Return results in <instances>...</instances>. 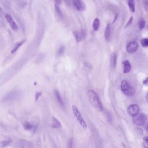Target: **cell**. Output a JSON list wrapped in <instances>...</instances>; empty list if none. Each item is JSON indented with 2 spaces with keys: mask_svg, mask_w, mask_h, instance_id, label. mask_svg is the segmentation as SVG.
Listing matches in <instances>:
<instances>
[{
  "mask_svg": "<svg viewBox=\"0 0 148 148\" xmlns=\"http://www.w3.org/2000/svg\"><path fill=\"white\" fill-rule=\"evenodd\" d=\"M88 98L91 104L99 111L104 110V107L98 93L93 90H89L88 92Z\"/></svg>",
  "mask_w": 148,
  "mask_h": 148,
  "instance_id": "6da1fadb",
  "label": "cell"
},
{
  "mask_svg": "<svg viewBox=\"0 0 148 148\" xmlns=\"http://www.w3.org/2000/svg\"><path fill=\"white\" fill-rule=\"evenodd\" d=\"M121 90L123 93L127 96H132L135 93L134 89L130 85L126 80L122 81L121 85Z\"/></svg>",
  "mask_w": 148,
  "mask_h": 148,
  "instance_id": "7a4b0ae2",
  "label": "cell"
},
{
  "mask_svg": "<svg viewBox=\"0 0 148 148\" xmlns=\"http://www.w3.org/2000/svg\"><path fill=\"white\" fill-rule=\"evenodd\" d=\"M72 109L73 114L77 121L78 122V123H79L80 125L82 126V127L84 128V129H86L87 128L86 122H85L84 119L82 116V114L80 113L78 109H77V107L73 105L72 106Z\"/></svg>",
  "mask_w": 148,
  "mask_h": 148,
  "instance_id": "3957f363",
  "label": "cell"
},
{
  "mask_svg": "<svg viewBox=\"0 0 148 148\" xmlns=\"http://www.w3.org/2000/svg\"><path fill=\"white\" fill-rule=\"evenodd\" d=\"M147 117L143 113L139 114L132 118V120L135 124L138 126L143 125L146 123Z\"/></svg>",
  "mask_w": 148,
  "mask_h": 148,
  "instance_id": "277c9868",
  "label": "cell"
},
{
  "mask_svg": "<svg viewBox=\"0 0 148 148\" xmlns=\"http://www.w3.org/2000/svg\"><path fill=\"white\" fill-rule=\"evenodd\" d=\"M139 44L137 42L132 41L128 43L126 46V51L129 53H133L138 50Z\"/></svg>",
  "mask_w": 148,
  "mask_h": 148,
  "instance_id": "5b68a950",
  "label": "cell"
},
{
  "mask_svg": "<svg viewBox=\"0 0 148 148\" xmlns=\"http://www.w3.org/2000/svg\"><path fill=\"white\" fill-rule=\"evenodd\" d=\"M127 112L130 116L134 117L139 114V108L137 105L132 104L128 107Z\"/></svg>",
  "mask_w": 148,
  "mask_h": 148,
  "instance_id": "8992f818",
  "label": "cell"
},
{
  "mask_svg": "<svg viewBox=\"0 0 148 148\" xmlns=\"http://www.w3.org/2000/svg\"><path fill=\"white\" fill-rule=\"evenodd\" d=\"M72 2L74 7L78 11H83L86 9L85 5L82 0H74L72 1Z\"/></svg>",
  "mask_w": 148,
  "mask_h": 148,
  "instance_id": "52a82bcc",
  "label": "cell"
},
{
  "mask_svg": "<svg viewBox=\"0 0 148 148\" xmlns=\"http://www.w3.org/2000/svg\"><path fill=\"white\" fill-rule=\"evenodd\" d=\"M74 35L77 42H80L82 40L85 39L86 37V33L83 30H82L80 31H74Z\"/></svg>",
  "mask_w": 148,
  "mask_h": 148,
  "instance_id": "ba28073f",
  "label": "cell"
},
{
  "mask_svg": "<svg viewBox=\"0 0 148 148\" xmlns=\"http://www.w3.org/2000/svg\"><path fill=\"white\" fill-rule=\"evenodd\" d=\"M111 26L110 23H108L105 28L104 37L106 41L109 42L111 36Z\"/></svg>",
  "mask_w": 148,
  "mask_h": 148,
  "instance_id": "9c48e42d",
  "label": "cell"
},
{
  "mask_svg": "<svg viewBox=\"0 0 148 148\" xmlns=\"http://www.w3.org/2000/svg\"><path fill=\"white\" fill-rule=\"evenodd\" d=\"M5 17L8 21V22L9 23L10 25L11 26V27L12 28V29L16 31L18 30V26L17 25V24L14 21L13 19L8 14H6L5 15Z\"/></svg>",
  "mask_w": 148,
  "mask_h": 148,
  "instance_id": "30bf717a",
  "label": "cell"
},
{
  "mask_svg": "<svg viewBox=\"0 0 148 148\" xmlns=\"http://www.w3.org/2000/svg\"><path fill=\"white\" fill-rule=\"evenodd\" d=\"M123 72L124 74L128 73L130 72L131 69V65L129 61L125 60L123 62Z\"/></svg>",
  "mask_w": 148,
  "mask_h": 148,
  "instance_id": "8fae6325",
  "label": "cell"
},
{
  "mask_svg": "<svg viewBox=\"0 0 148 148\" xmlns=\"http://www.w3.org/2000/svg\"><path fill=\"white\" fill-rule=\"evenodd\" d=\"M52 123H51V126L54 129H59L60 127H61L62 125L61 123L59 122V121L55 118V117H52Z\"/></svg>",
  "mask_w": 148,
  "mask_h": 148,
  "instance_id": "7c38bea8",
  "label": "cell"
},
{
  "mask_svg": "<svg viewBox=\"0 0 148 148\" xmlns=\"http://www.w3.org/2000/svg\"><path fill=\"white\" fill-rule=\"evenodd\" d=\"M100 21L99 19L96 18L94 20L92 24V27L93 30L95 31H97L98 30L100 27Z\"/></svg>",
  "mask_w": 148,
  "mask_h": 148,
  "instance_id": "4fadbf2b",
  "label": "cell"
},
{
  "mask_svg": "<svg viewBox=\"0 0 148 148\" xmlns=\"http://www.w3.org/2000/svg\"><path fill=\"white\" fill-rule=\"evenodd\" d=\"M55 96L57 98V100L59 102V104L63 107H65V105H64V102H63V100L62 99V97L60 95V93H59V91L58 90H55Z\"/></svg>",
  "mask_w": 148,
  "mask_h": 148,
  "instance_id": "5bb4252c",
  "label": "cell"
},
{
  "mask_svg": "<svg viewBox=\"0 0 148 148\" xmlns=\"http://www.w3.org/2000/svg\"><path fill=\"white\" fill-rule=\"evenodd\" d=\"M128 6L129 7L130 11L134 13L135 11V5L133 0H130L128 1Z\"/></svg>",
  "mask_w": 148,
  "mask_h": 148,
  "instance_id": "9a60e30c",
  "label": "cell"
},
{
  "mask_svg": "<svg viewBox=\"0 0 148 148\" xmlns=\"http://www.w3.org/2000/svg\"><path fill=\"white\" fill-rule=\"evenodd\" d=\"M25 40H23L22 41L19 42L18 43H17V44L15 45V47H14V48L12 50L11 53H16V51H17V50H18L19 48L21 47L22 45H23V44L25 42Z\"/></svg>",
  "mask_w": 148,
  "mask_h": 148,
  "instance_id": "2e32d148",
  "label": "cell"
},
{
  "mask_svg": "<svg viewBox=\"0 0 148 148\" xmlns=\"http://www.w3.org/2000/svg\"><path fill=\"white\" fill-rule=\"evenodd\" d=\"M138 27L140 30H143L146 27V22L143 19H141L138 22Z\"/></svg>",
  "mask_w": 148,
  "mask_h": 148,
  "instance_id": "e0dca14e",
  "label": "cell"
},
{
  "mask_svg": "<svg viewBox=\"0 0 148 148\" xmlns=\"http://www.w3.org/2000/svg\"><path fill=\"white\" fill-rule=\"evenodd\" d=\"M54 6H55V10L57 14H58V15L60 17H61V18H62L63 17V15L62 12L61 8H60L59 5L56 4H55Z\"/></svg>",
  "mask_w": 148,
  "mask_h": 148,
  "instance_id": "ac0fdd59",
  "label": "cell"
},
{
  "mask_svg": "<svg viewBox=\"0 0 148 148\" xmlns=\"http://www.w3.org/2000/svg\"><path fill=\"white\" fill-rule=\"evenodd\" d=\"M116 60H117V56L116 53H114L112 58V63L114 67H115L116 66Z\"/></svg>",
  "mask_w": 148,
  "mask_h": 148,
  "instance_id": "d6986e66",
  "label": "cell"
},
{
  "mask_svg": "<svg viewBox=\"0 0 148 148\" xmlns=\"http://www.w3.org/2000/svg\"><path fill=\"white\" fill-rule=\"evenodd\" d=\"M17 2V5H18L19 7L21 8L25 6V5L27 4V1H23V0H19V1H16Z\"/></svg>",
  "mask_w": 148,
  "mask_h": 148,
  "instance_id": "ffe728a7",
  "label": "cell"
},
{
  "mask_svg": "<svg viewBox=\"0 0 148 148\" xmlns=\"http://www.w3.org/2000/svg\"><path fill=\"white\" fill-rule=\"evenodd\" d=\"M142 46L144 47H148V38H145L143 39L141 41Z\"/></svg>",
  "mask_w": 148,
  "mask_h": 148,
  "instance_id": "44dd1931",
  "label": "cell"
},
{
  "mask_svg": "<svg viewBox=\"0 0 148 148\" xmlns=\"http://www.w3.org/2000/svg\"><path fill=\"white\" fill-rule=\"evenodd\" d=\"M65 49V47L64 46H61L58 51L57 55L59 56L62 55V54L64 53Z\"/></svg>",
  "mask_w": 148,
  "mask_h": 148,
  "instance_id": "7402d4cb",
  "label": "cell"
},
{
  "mask_svg": "<svg viewBox=\"0 0 148 148\" xmlns=\"http://www.w3.org/2000/svg\"><path fill=\"white\" fill-rule=\"evenodd\" d=\"M23 126H24V127L25 129L27 130H31L33 128L32 125L29 122H26V123H24Z\"/></svg>",
  "mask_w": 148,
  "mask_h": 148,
  "instance_id": "603a6c76",
  "label": "cell"
},
{
  "mask_svg": "<svg viewBox=\"0 0 148 148\" xmlns=\"http://www.w3.org/2000/svg\"><path fill=\"white\" fill-rule=\"evenodd\" d=\"M74 147V139L73 138H71L69 139L68 148H73Z\"/></svg>",
  "mask_w": 148,
  "mask_h": 148,
  "instance_id": "cb8c5ba5",
  "label": "cell"
},
{
  "mask_svg": "<svg viewBox=\"0 0 148 148\" xmlns=\"http://www.w3.org/2000/svg\"><path fill=\"white\" fill-rule=\"evenodd\" d=\"M132 22H133V17L132 16L130 18L129 20L128 21L127 23L126 24L125 28L129 26L130 25V24H131L132 23Z\"/></svg>",
  "mask_w": 148,
  "mask_h": 148,
  "instance_id": "d4e9b609",
  "label": "cell"
},
{
  "mask_svg": "<svg viewBox=\"0 0 148 148\" xmlns=\"http://www.w3.org/2000/svg\"><path fill=\"white\" fill-rule=\"evenodd\" d=\"M144 7L145 9L146 10V11L147 12L148 14V1L145 0L144 1Z\"/></svg>",
  "mask_w": 148,
  "mask_h": 148,
  "instance_id": "484cf974",
  "label": "cell"
},
{
  "mask_svg": "<svg viewBox=\"0 0 148 148\" xmlns=\"http://www.w3.org/2000/svg\"><path fill=\"white\" fill-rule=\"evenodd\" d=\"M42 95V93L41 92H38L36 93V96H35V98H36V100L37 101L38 100L39 97H40V96Z\"/></svg>",
  "mask_w": 148,
  "mask_h": 148,
  "instance_id": "4316f807",
  "label": "cell"
},
{
  "mask_svg": "<svg viewBox=\"0 0 148 148\" xmlns=\"http://www.w3.org/2000/svg\"><path fill=\"white\" fill-rule=\"evenodd\" d=\"M2 145L3 146H5L7 145V144L10 143V140H6V141H5L2 142Z\"/></svg>",
  "mask_w": 148,
  "mask_h": 148,
  "instance_id": "83f0119b",
  "label": "cell"
},
{
  "mask_svg": "<svg viewBox=\"0 0 148 148\" xmlns=\"http://www.w3.org/2000/svg\"><path fill=\"white\" fill-rule=\"evenodd\" d=\"M143 83L145 85L148 86V77H147L143 81Z\"/></svg>",
  "mask_w": 148,
  "mask_h": 148,
  "instance_id": "f1b7e54d",
  "label": "cell"
},
{
  "mask_svg": "<svg viewBox=\"0 0 148 148\" xmlns=\"http://www.w3.org/2000/svg\"><path fill=\"white\" fill-rule=\"evenodd\" d=\"M55 4H57V5H60L62 3V1L61 0H55Z\"/></svg>",
  "mask_w": 148,
  "mask_h": 148,
  "instance_id": "f546056e",
  "label": "cell"
},
{
  "mask_svg": "<svg viewBox=\"0 0 148 148\" xmlns=\"http://www.w3.org/2000/svg\"><path fill=\"white\" fill-rule=\"evenodd\" d=\"M144 147L145 148H148V142H146L143 144Z\"/></svg>",
  "mask_w": 148,
  "mask_h": 148,
  "instance_id": "4dcf8cb0",
  "label": "cell"
},
{
  "mask_svg": "<svg viewBox=\"0 0 148 148\" xmlns=\"http://www.w3.org/2000/svg\"><path fill=\"white\" fill-rule=\"evenodd\" d=\"M3 14H4V12H3L2 9V8L0 7V16H2Z\"/></svg>",
  "mask_w": 148,
  "mask_h": 148,
  "instance_id": "1f68e13d",
  "label": "cell"
},
{
  "mask_svg": "<svg viewBox=\"0 0 148 148\" xmlns=\"http://www.w3.org/2000/svg\"><path fill=\"white\" fill-rule=\"evenodd\" d=\"M144 140L147 142H148V137H144L143 138Z\"/></svg>",
  "mask_w": 148,
  "mask_h": 148,
  "instance_id": "d6a6232c",
  "label": "cell"
},
{
  "mask_svg": "<svg viewBox=\"0 0 148 148\" xmlns=\"http://www.w3.org/2000/svg\"><path fill=\"white\" fill-rule=\"evenodd\" d=\"M145 130L147 132H148V123L146 124L145 126Z\"/></svg>",
  "mask_w": 148,
  "mask_h": 148,
  "instance_id": "836d02e7",
  "label": "cell"
},
{
  "mask_svg": "<svg viewBox=\"0 0 148 148\" xmlns=\"http://www.w3.org/2000/svg\"><path fill=\"white\" fill-rule=\"evenodd\" d=\"M146 100H147V101L148 102V93L147 94L146 96Z\"/></svg>",
  "mask_w": 148,
  "mask_h": 148,
  "instance_id": "e575fe53",
  "label": "cell"
},
{
  "mask_svg": "<svg viewBox=\"0 0 148 148\" xmlns=\"http://www.w3.org/2000/svg\"><path fill=\"white\" fill-rule=\"evenodd\" d=\"M147 29H148V26H147Z\"/></svg>",
  "mask_w": 148,
  "mask_h": 148,
  "instance_id": "d590c367",
  "label": "cell"
}]
</instances>
